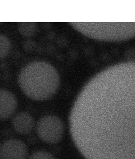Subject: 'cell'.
Returning a JSON list of instances; mask_svg holds the SVG:
<instances>
[{
  "instance_id": "6da1fadb",
  "label": "cell",
  "mask_w": 135,
  "mask_h": 159,
  "mask_svg": "<svg viewBox=\"0 0 135 159\" xmlns=\"http://www.w3.org/2000/svg\"><path fill=\"white\" fill-rule=\"evenodd\" d=\"M69 129L85 159H135V61L110 66L86 84Z\"/></svg>"
},
{
  "instance_id": "7a4b0ae2",
  "label": "cell",
  "mask_w": 135,
  "mask_h": 159,
  "mask_svg": "<svg viewBox=\"0 0 135 159\" xmlns=\"http://www.w3.org/2000/svg\"><path fill=\"white\" fill-rule=\"evenodd\" d=\"M59 76L51 64L35 61L21 69L18 84L21 91L34 101H45L56 94L59 86Z\"/></svg>"
},
{
  "instance_id": "3957f363",
  "label": "cell",
  "mask_w": 135,
  "mask_h": 159,
  "mask_svg": "<svg viewBox=\"0 0 135 159\" xmlns=\"http://www.w3.org/2000/svg\"><path fill=\"white\" fill-rule=\"evenodd\" d=\"M77 30L95 39L121 41L135 37V23H72Z\"/></svg>"
},
{
  "instance_id": "277c9868",
  "label": "cell",
  "mask_w": 135,
  "mask_h": 159,
  "mask_svg": "<svg viewBox=\"0 0 135 159\" xmlns=\"http://www.w3.org/2000/svg\"><path fill=\"white\" fill-rule=\"evenodd\" d=\"M36 132L42 142L49 144H58L65 134V125L56 115H45L36 124Z\"/></svg>"
},
{
  "instance_id": "5b68a950",
  "label": "cell",
  "mask_w": 135,
  "mask_h": 159,
  "mask_svg": "<svg viewBox=\"0 0 135 159\" xmlns=\"http://www.w3.org/2000/svg\"><path fill=\"white\" fill-rule=\"evenodd\" d=\"M29 155L28 146L21 139L10 138L0 145V159H28Z\"/></svg>"
},
{
  "instance_id": "8992f818",
  "label": "cell",
  "mask_w": 135,
  "mask_h": 159,
  "mask_svg": "<svg viewBox=\"0 0 135 159\" xmlns=\"http://www.w3.org/2000/svg\"><path fill=\"white\" fill-rule=\"evenodd\" d=\"M18 107L16 97L11 92L0 89V120L12 117Z\"/></svg>"
},
{
  "instance_id": "52a82bcc",
  "label": "cell",
  "mask_w": 135,
  "mask_h": 159,
  "mask_svg": "<svg viewBox=\"0 0 135 159\" xmlns=\"http://www.w3.org/2000/svg\"><path fill=\"white\" fill-rule=\"evenodd\" d=\"M12 124L16 133L21 135L31 134L36 126L33 116L24 111L19 112L14 115L12 119Z\"/></svg>"
},
{
  "instance_id": "ba28073f",
  "label": "cell",
  "mask_w": 135,
  "mask_h": 159,
  "mask_svg": "<svg viewBox=\"0 0 135 159\" xmlns=\"http://www.w3.org/2000/svg\"><path fill=\"white\" fill-rule=\"evenodd\" d=\"M19 33L24 37H31L37 30V25L34 23H21L19 24Z\"/></svg>"
},
{
  "instance_id": "9c48e42d",
  "label": "cell",
  "mask_w": 135,
  "mask_h": 159,
  "mask_svg": "<svg viewBox=\"0 0 135 159\" xmlns=\"http://www.w3.org/2000/svg\"><path fill=\"white\" fill-rule=\"evenodd\" d=\"M11 49V43L9 39L0 34V59L4 58L8 55Z\"/></svg>"
},
{
  "instance_id": "30bf717a",
  "label": "cell",
  "mask_w": 135,
  "mask_h": 159,
  "mask_svg": "<svg viewBox=\"0 0 135 159\" xmlns=\"http://www.w3.org/2000/svg\"><path fill=\"white\" fill-rule=\"evenodd\" d=\"M28 159H57L51 152L46 150H37L29 155Z\"/></svg>"
}]
</instances>
